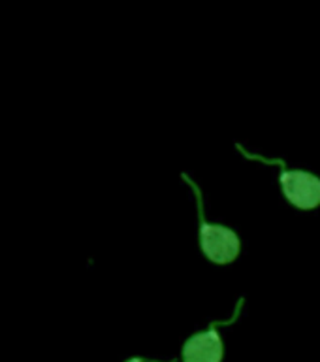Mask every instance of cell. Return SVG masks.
I'll list each match as a JSON object with an SVG mask.
<instances>
[{"label":"cell","mask_w":320,"mask_h":362,"mask_svg":"<svg viewBox=\"0 0 320 362\" xmlns=\"http://www.w3.org/2000/svg\"><path fill=\"white\" fill-rule=\"evenodd\" d=\"M181 177L191 185V189L194 191V197H196L198 221H200V249H202V253L206 255V259L215 262V264H230L239 257L242 240L228 226L208 223L206 215H203L202 191L198 189L196 183L186 174H183Z\"/></svg>","instance_id":"1"},{"label":"cell","mask_w":320,"mask_h":362,"mask_svg":"<svg viewBox=\"0 0 320 362\" xmlns=\"http://www.w3.org/2000/svg\"><path fill=\"white\" fill-rule=\"evenodd\" d=\"M237 149L242 151L247 158L253 160H260L264 164H279L281 166V174H279V183H281L283 197L287 198V202H290L294 208L302 209V211H311L320 206V177L305 170H288L283 160H270V158L259 157L249 153L247 149H243L242 146H237Z\"/></svg>","instance_id":"2"},{"label":"cell","mask_w":320,"mask_h":362,"mask_svg":"<svg viewBox=\"0 0 320 362\" xmlns=\"http://www.w3.org/2000/svg\"><path fill=\"white\" fill-rule=\"evenodd\" d=\"M225 322H213L208 330L192 334L185 339L181 347V358L183 362H223L225 347L217 327Z\"/></svg>","instance_id":"3"},{"label":"cell","mask_w":320,"mask_h":362,"mask_svg":"<svg viewBox=\"0 0 320 362\" xmlns=\"http://www.w3.org/2000/svg\"><path fill=\"white\" fill-rule=\"evenodd\" d=\"M124 362H146V358H141V356H132V358H129V361Z\"/></svg>","instance_id":"4"}]
</instances>
